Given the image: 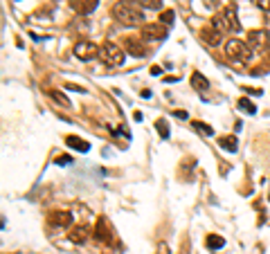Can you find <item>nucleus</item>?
<instances>
[{
	"mask_svg": "<svg viewBox=\"0 0 270 254\" xmlns=\"http://www.w3.org/2000/svg\"><path fill=\"white\" fill-rule=\"evenodd\" d=\"M266 21H268V23H270V11H266Z\"/></svg>",
	"mask_w": 270,
	"mask_h": 254,
	"instance_id": "bb28decb",
	"label": "nucleus"
},
{
	"mask_svg": "<svg viewBox=\"0 0 270 254\" xmlns=\"http://www.w3.org/2000/svg\"><path fill=\"white\" fill-rule=\"evenodd\" d=\"M194 128H196L198 133H203V135H207V138H210V135H214V131H212V126H210V124H203V122H194Z\"/></svg>",
	"mask_w": 270,
	"mask_h": 254,
	"instance_id": "aec40b11",
	"label": "nucleus"
},
{
	"mask_svg": "<svg viewBox=\"0 0 270 254\" xmlns=\"http://www.w3.org/2000/svg\"><path fill=\"white\" fill-rule=\"evenodd\" d=\"M155 128H158V133H160V138H169V128H167V122H164V119H158V122H155Z\"/></svg>",
	"mask_w": 270,
	"mask_h": 254,
	"instance_id": "5701e85b",
	"label": "nucleus"
},
{
	"mask_svg": "<svg viewBox=\"0 0 270 254\" xmlns=\"http://www.w3.org/2000/svg\"><path fill=\"white\" fill-rule=\"evenodd\" d=\"M203 2H205L207 7H214V5H216V2H218V0H203Z\"/></svg>",
	"mask_w": 270,
	"mask_h": 254,
	"instance_id": "a878e982",
	"label": "nucleus"
},
{
	"mask_svg": "<svg viewBox=\"0 0 270 254\" xmlns=\"http://www.w3.org/2000/svg\"><path fill=\"white\" fill-rule=\"evenodd\" d=\"M218 144H221L223 151H230V153H234V151H237V146H239V142H237V138H234V135H223V138L218 140Z\"/></svg>",
	"mask_w": 270,
	"mask_h": 254,
	"instance_id": "dca6fc26",
	"label": "nucleus"
},
{
	"mask_svg": "<svg viewBox=\"0 0 270 254\" xmlns=\"http://www.w3.org/2000/svg\"><path fill=\"white\" fill-rule=\"evenodd\" d=\"M245 43L250 45V50H261V48H268L270 45V36L266 29H252V32H248Z\"/></svg>",
	"mask_w": 270,
	"mask_h": 254,
	"instance_id": "423d86ee",
	"label": "nucleus"
},
{
	"mask_svg": "<svg viewBox=\"0 0 270 254\" xmlns=\"http://www.w3.org/2000/svg\"><path fill=\"white\" fill-rule=\"evenodd\" d=\"M70 241L72 243H77V245H84L86 241H88V236H90V232H88V227L86 225H77V227H72L70 229Z\"/></svg>",
	"mask_w": 270,
	"mask_h": 254,
	"instance_id": "f8f14e48",
	"label": "nucleus"
},
{
	"mask_svg": "<svg viewBox=\"0 0 270 254\" xmlns=\"http://www.w3.org/2000/svg\"><path fill=\"white\" fill-rule=\"evenodd\" d=\"M205 245H207L210 250H221L223 245H225V238L218 236V234H210V236L205 238Z\"/></svg>",
	"mask_w": 270,
	"mask_h": 254,
	"instance_id": "f3484780",
	"label": "nucleus"
},
{
	"mask_svg": "<svg viewBox=\"0 0 270 254\" xmlns=\"http://www.w3.org/2000/svg\"><path fill=\"white\" fill-rule=\"evenodd\" d=\"M97 5H99V0H70V7H72L77 14H81V16L92 14V11L97 9Z\"/></svg>",
	"mask_w": 270,
	"mask_h": 254,
	"instance_id": "1a4fd4ad",
	"label": "nucleus"
},
{
	"mask_svg": "<svg viewBox=\"0 0 270 254\" xmlns=\"http://www.w3.org/2000/svg\"><path fill=\"white\" fill-rule=\"evenodd\" d=\"M65 144L72 146L74 151H81V153H88V148H90V144L86 142V140L77 138V135H68V138H65Z\"/></svg>",
	"mask_w": 270,
	"mask_h": 254,
	"instance_id": "ddd939ff",
	"label": "nucleus"
},
{
	"mask_svg": "<svg viewBox=\"0 0 270 254\" xmlns=\"http://www.w3.org/2000/svg\"><path fill=\"white\" fill-rule=\"evenodd\" d=\"M124 48L128 50V54H131V56H144V54H147V45H144V38L126 36V38H124Z\"/></svg>",
	"mask_w": 270,
	"mask_h": 254,
	"instance_id": "6e6552de",
	"label": "nucleus"
},
{
	"mask_svg": "<svg viewBox=\"0 0 270 254\" xmlns=\"http://www.w3.org/2000/svg\"><path fill=\"white\" fill-rule=\"evenodd\" d=\"M108 236H111V232H108L106 218H99V221H97V227H95V238L97 241H108Z\"/></svg>",
	"mask_w": 270,
	"mask_h": 254,
	"instance_id": "2eb2a0df",
	"label": "nucleus"
},
{
	"mask_svg": "<svg viewBox=\"0 0 270 254\" xmlns=\"http://www.w3.org/2000/svg\"><path fill=\"white\" fill-rule=\"evenodd\" d=\"M268 56H270V45H268Z\"/></svg>",
	"mask_w": 270,
	"mask_h": 254,
	"instance_id": "cd10ccee",
	"label": "nucleus"
},
{
	"mask_svg": "<svg viewBox=\"0 0 270 254\" xmlns=\"http://www.w3.org/2000/svg\"><path fill=\"white\" fill-rule=\"evenodd\" d=\"M221 18L228 27V32H239L241 29V23H239V16H237V7L234 5H228L225 9L221 11Z\"/></svg>",
	"mask_w": 270,
	"mask_h": 254,
	"instance_id": "0eeeda50",
	"label": "nucleus"
},
{
	"mask_svg": "<svg viewBox=\"0 0 270 254\" xmlns=\"http://www.w3.org/2000/svg\"><path fill=\"white\" fill-rule=\"evenodd\" d=\"M140 36H142L144 41H162V38H167V25H162V23H149V25H142Z\"/></svg>",
	"mask_w": 270,
	"mask_h": 254,
	"instance_id": "39448f33",
	"label": "nucleus"
},
{
	"mask_svg": "<svg viewBox=\"0 0 270 254\" xmlns=\"http://www.w3.org/2000/svg\"><path fill=\"white\" fill-rule=\"evenodd\" d=\"M201 38H203V43H207V45H212V48H216V45H221L223 34L218 32L216 27L205 25V27H203V29H201Z\"/></svg>",
	"mask_w": 270,
	"mask_h": 254,
	"instance_id": "9d476101",
	"label": "nucleus"
},
{
	"mask_svg": "<svg viewBox=\"0 0 270 254\" xmlns=\"http://www.w3.org/2000/svg\"><path fill=\"white\" fill-rule=\"evenodd\" d=\"M174 18H176V14L171 9H167V11H162V14H160V23H162V25H171V23H174Z\"/></svg>",
	"mask_w": 270,
	"mask_h": 254,
	"instance_id": "4be33fe9",
	"label": "nucleus"
},
{
	"mask_svg": "<svg viewBox=\"0 0 270 254\" xmlns=\"http://www.w3.org/2000/svg\"><path fill=\"white\" fill-rule=\"evenodd\" d=\"M72 162V158L70 155H61V158H57V164H61V167H65V164Z\"/></svg>",
	"mask_w": 270,
	"mask_h": 254,
	"instance_id": "393cba45",
	"label": "nucleus"
},
{
	"mask_svg": "<svg viewBox=\"0 0 270 254\" xmlns=\"http://www.w3.org/2000/svg\"><path fill=\"white\" fill-rule=\"evenodd\" d=\"M111 14H113V18H115L120 25H126V27L142 25V21H144L142 9H140V7H135V5H131V2H126V0H124V2H117V5H113Z\"/></svg>",
	"mask_w": 270,
	"mask_h": 254,
	"instance_id": "f257e3e1",
	"label": "nucleus"
},
{
	"mask_svg": "<svg viewBox=\"0 0 270 254\" xmlns=\"http://www.w3.org/2000/svg\"><path fill=\"white\" fill-rule=\"evenodd\" d=\"M99 56H101V61L106 65H111V68H120V65L124 63V50L113 41H106L101 45Z\"/></svg>",
	"mask_w": 270,
	"mask_h": 254,
	"instance_id": "f03ea898",
	"label": "nucleus"
},
{
	"mask_svg": "<svg viewBox=\"0 0 270 254\" xmlns=\"http://www.w3.org/2000/svg\"><path fill=\"white\" fill-rule=\"evenodd\" d=\"M50 225H54V227H70V225H72V214L70 212H52L50 214Z\"/></svg>",
	"mask_w": 270,
	"mask_h": 254,
	"instance_id": "9b49d317",
	"label": "nucleus"
},
{
	"mask_svg": "<svg viewBox=\"0 0 270 254\" xmlns=\"http://www.w3.org/2000/svg\"><path fill=\"white\" fill-rule=\"evenodd\" d=\"M191 88L198 90V92H205L207 88H210V81H207L201 72H194V74H191Z\"/></svg>",
	"mask_w": 270,
	"mask_h": 254,
	"instance_id": "4468645a",
	"label": "nucleus"
},
{
	"mask_svg": "<svg viewBox=\"0 0 270 254\" xmlns=\"http://www.w3.org/2000/svg\"><path fill=\"white\" fill-rule=\"evenodd\" d=\"M239 108H241V111H245L248 115H254V113H257L254 104H252L250 99H245V97H241V99H239Z\"/></svg>",
	"mask_w": 270,
	"mask_h": 254,
	"instance_id": "a211bd4d",
	"label": "nucleus"
},
{
	"mask_svg": "<svg viewBox=\"0 0 270 254\" xmlns=\"http://www.w3.org/2000/svg\"><path fill=\"white\" fill-rule=\"evenodd\" d=\"M254 5L264 11H270V0H254Z\"/></svg>",
	"mask_w": 270,
	"mask_h": 254,
	"instance_id": "b1692460",
	"label": "nucleus"
},
{
	"mask_svg": "<svg viewBox=\"0 0 270 254\" xmlns=\"http://www.w3.org/2000/svg\"><path fill=\"white\" fill-rule=\"evenodd\" d=\"M225 54H228L230 58H234V61H243V63H248L250 58H252L250 45L243 41H239V38H230V41L225 43Z\"/></svg>",
	"mask_w": 270,
	"mask_h": 254,
	"instance_id": "7ed1b4c3",
	"label": "nucleus"
},
{
	"mask_svg": "<svg viewBox=\"0 0 270 254\" xmlns=\"http://www.w3.org/2000/svg\"><path fill=\"white\" fill-rule=\"evenodd\" d=\"M99 52H101V48L97 45V43H92V41L74 43V56L81 58V61H90V58L99 56Z\"/></svg>",
	"mask_w": 270,
	"mask_h": 254,
	"instance_id": "20e7f679",
	"label": "nucleus"
},
{
	"mask_svg": "<svg viewBox=\"0 0 270 254\" xmlns=\"http://www.w3.org/2000/svg\"><path fill=\"white\" fill-rule=\"evenodd\" d=\"M48 95L52 97L54 101H59V104H61V106H63V108H70V99H68V97H65V95H61V92H59V90H50Z\"/></svg>",
	"mask_w": 270,
	"mask_h": 254,
	"instance_id": "6ab92c4d",
	"label": "nucleus"
},
{
	"mask_svg": "<svg viewBox=\"0 0 270 254\" xmlns=\"http://www.w3.org/2000/svg\"><path fill=\"white\" fill-rule=\"evenodd\" d=\"M210 25H212V27H216V29H218V32H221V34H225V32H228V27H225V23H223L221 14H218V16H214Z\"/></svg>",
	"mask_w": 270,
	"mask_h": 254,
	"instance_id": "412c9836",
	"label": "nucleus"
}]
</instances>
